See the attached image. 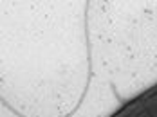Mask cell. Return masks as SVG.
I'll list each match as a JSON object with an SVG mask.
<instances>
[{
	"label": "cell",
	"mask_w": 157,
	"mask_h": 117,
	"mask_svg": "<svg viewBox=\"0 0 157 117\" xmlns=\"http://www.w3.org/2000/svg\"><path fill=\"white\" fill-rule=\"evenodd\" d=\"M109 117H157V83L123 103Z\"/></svg>",
	"instance_id": "1"
}]
</instances>
